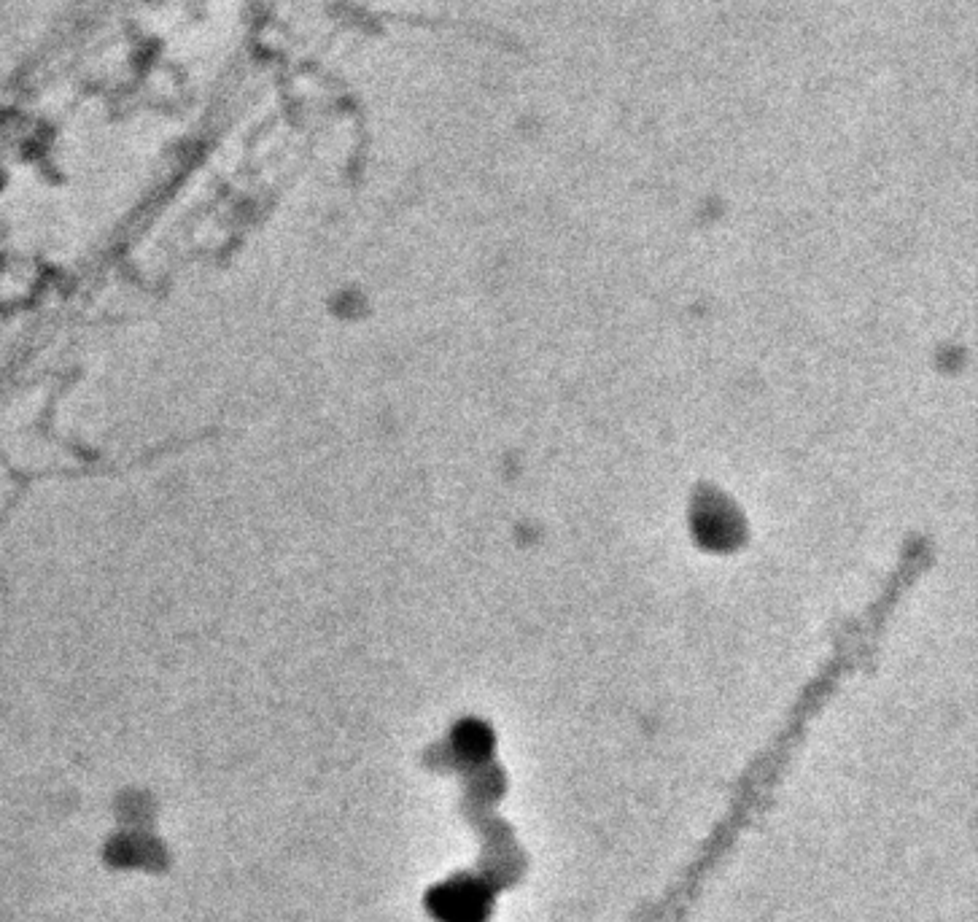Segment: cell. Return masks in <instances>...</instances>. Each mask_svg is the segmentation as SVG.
<instances>
[{
    "mask_svg": "<svg viewBox=\"0 0 978 922\" xmlns=\"http://www.w3.org/2000/svg\"><path fill=\"white\" fill-rule=\"evenodd\" d=\"M434 909L445 922H480L488 909V896L472 882H456L437 890Z\"/></svg>",
    "mask_w": 978,
    "mask_h": 922,
    "instance_id": "1",
    "label": "cell"
}]
</instances>
